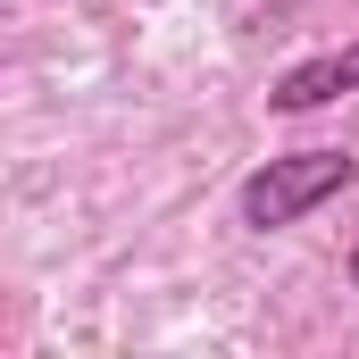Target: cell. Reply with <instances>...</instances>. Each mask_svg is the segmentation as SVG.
Returning <instances> with one entry per match:
<instances>
[{
	"instance_id": "obj_1",
	"label": "cell",
	"mask_w": 359,
	"mask_h": 359,
	"mask_svg": "<svg viewBox=\"0 0 359 359\" xmlns=\"http://www.w3.org/2000/svg\"><path fill=\"white\" fill-rule=\"evenodd\" d=\"M351 176H359L351 151H284V159H268V168H251V176H243L234 209H243V226L276 234V226H301L318 201H334Z\"/></svg>"
},
{
	"instance_id": "obj_2",
	"label": "cell",
	"mask_w": 359,
	"mask_h": 359,
	"mask_svg": "<svg viewBox=\"0 0 359 359\" xmlns=\"http://www.w3.org/2000/svg\"><path fill=\"white\" fill-rule=\"evenodd\" d=\"M343 92H359V34L343 42V50H318V59H301V67H284L268 92L276 117H309V109H326V100H343Z\"/></svg>"
},
{
	"instance_id": "obj_3",
	"label": "cell",
	"mask_w": 359,
	"mask_h": 359,
	"mask_svg": "<svg viewBox=\"0 0 359 359\" xmlns=\"http://www.w3.org/2000/svg\"><path fill=\"white\" fill-rule=\"evenodd\" d=\"M351 284H359V243H351Z\"/></svg>"
}]
</instances>
